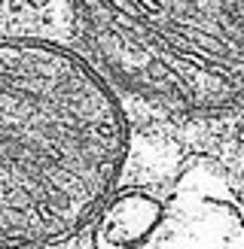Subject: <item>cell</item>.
I'll use <instances>...</instances> for the list:
<instances>
[{
	"label": "cell",
	"mask_w": 244,
	"mask_h": 249,
	"mask_svg": "<svg viewBox=\"0 0 244 249\" xmlns=\"http://www.w3.org/2000/svg\"><path fill=\"white\" fill-rule=\"evenodd\" d=\"M64 31L134 134L223 167L244 124V0H64Z\"/></svg>",
	"instance_id": "6da1fadb"
},
{
	"label": "cell",
	"mask_w": 244,
	"mask_h": 249,
	"mask_svg": "<svg viewBox=\"0 0 244 249\" xmlns=\"http://www.w3.org/2000/svg\"><path fill=\"white\" fill-rule=\"evenodd\" d=\"M162 219V204L143 192H125L107 210L98 231V249H122L143 240Z\"/></svg>",
	"instance_id": "7a4b0ae2"
},
{
	"label": "cell",
	"mask_w": 244,
	"mask_h": 249,
	"mask_svg": "<svg viewBox=\"0 0 244 249\" xmlns=\"http://www.w3.org/2000/svg\"><path fill=\"white\" fill-rule=\"evenodd\" d=\"M28 6H31L34 12H46L49 6H52V0H28Z\"/></svg>",
	"instance_id": "3957f363"
},
{
	"label": "cell",
	"mask_w": 244,
	"mask_h": 249,
	"mask_svg": "<svg viewBox=\"0 0 244 249\" xmlns=\"http://www.w3.org/2000/svg\"><path fill=\"white\" fill-rule=\"evenodd\" d=\"M6 9V0H0V12H3Z\"/></svg>",
	"instance_id": "277c9868"
}]
</instances>
